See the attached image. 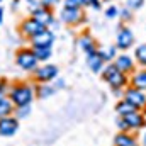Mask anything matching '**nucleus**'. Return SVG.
Returning <instances> with one entry per match:
<instances>
[{
  "label": "nucleus",
  "instance_id": "f257e3e1",
  "mask_svg": "<svg viewBox=\"0 0 146 146\" xmlns=\"http://www.w3.org/2000/svg\"><path fill=\"white\" fill-rule=\"evenodd\" d=\"M102 78L107 82V85L112 90H122L129 83V76L126 73H122L121 70H117V66L114 63L106 65V68L102 70Z\"/></svg>",
  "mask_w": 146,
  "mask_h": 146
},
{
  "label": "nucleus",
  "instance_id": "f03ea898",
  "mask_svg": "<svg viewBox=\"0 0 146 146\" xmlns=\"http://www.w3.org/2000/svg\"><path fill=\"white\" fill-rule=\"evenodd\" d=\"M134 33L127 27V26H121L117 34H115V48L121 49V51H127L134 46Z\"/></svg>",
  "mask_w": 146,
  "mask_h": 146
},
{
  "label": "nucleus",
  "instance_id": "7ed1b4c3",
  "mask_svg": "<svg viewBox=\"0 0 146 146\" xmlns=\"http://www.w3.org/2000/svg\"><path fill=\"white\" fill-rule=\"evenodd\" d=\"M34 94H33V88L31 87H17L10 92V99L12 102L15 104V107H27L33 100Z\"/></svg>",
  "mask_w": 146,
  "mask_h": 146
},
{
  "label": "nucleus",
  "instance_id": "20e7f679",
  "mask_svg": "<svg viewBox=\"0 0 146 146\" xmlns=\"http://www.w3.org/2000/svg\"><path fill=\"white\" fill-rule=\"evenodd\" d=\"M124 99L127 102H131L138 110H141V112L146 110V92H143V90H138L129 85L124 88Z\"/></svg>",
  "mask_w": 146,
  "mask_h": 146
},
{
  "label": "nucleus",
  "instance_id": "39448f33",
  "mask_svg": "<svg viewBox=\"0 0 146 146\" xmlns=\"http://www.w3.org/2000/svg\"><path fill=\"white\" fill-rule=\"evenodd\" d=\"M114 65L117 66V70H121L122 73L129 75V73L136 72V60L131 58L129 54L122 53V54H117V58L114 60Z\"/></svg>",
  "mask_w": 146,
  "mask_h": 146
},
{
  "label": "nucleus",
  "instance_id": "423d86ee",
  "mask_svg": "<svg viewBox=\"0 0 146 146\" xmlns=\"http://www.w3.org/2000/svg\"><path fill=\"white\" fill-rule=\"evenodd\" d=\"M37 60L36 54L33 53V49L29 51V49H24V51H21L19 54H17V65L21 66V68H24V70H34L37 66Z\"/></svg>",
  "mask_w": 146,
  "mask_h": 146
},
{
  "label": "nucleus",
  "instance_id": "0eeeda50",
  "mask_svg": "<svg viewBox=\"0 0 146 146\" xmlns=\"http://www.w3.org/2000/svg\"><path fill=\"white\" fill-rule=\"evenodd\" d=\"M61 19L66 24H78L83 21V12L82 7H65L61 10Z\"/></svg>",
  "mask_w": 146,
  "mask_h": 146
},
{
  "label": "nucleus",
  "instance_id": "6e6552de",
  "mask_svg": "<svg viewBox=\"0 0 146 146\" xmlns=\"http://www.w3.org/2000/svg\"><path fill=\"white\" fill-rule=\"evenodd\" d=\"M124 119L127 121V124H129L131 131H138V129H143V127L146 126L145 112H141V110H136V112H133V114L126 115Z\"/></svg>",
  "mask_w": 146,
  "mask_h": 146
},
{
  "label": "nucleus",
  "instance_id": "1a4fd4ad",
  "mask_svg": "<svg viewBox=\"0 0 146 146\" xmlns=\"http://www.w3.org/2000/svg\"><path fill=\"white\" fill-rule=\"evenodd\" d=\"M58 76V68L54 65H42L36 70V78L39 82H51Z\"/></svg>",
  "mask_w": 146,
  "mask_h": 146
},
{
  "label": "nucleus",
  "instance_id": "9d476101",
  "mask_svg": "<svg viewBox=\"0 0 146 146\" xmlns=\"http://www.w3.org/2000/svg\"><path fill=\"white\" fill-rule=\"evenodd\" d=\"M33 19L37 21L39 24H42L44 27L49 26V24H53V14H51V10H48V7H42V5L33 10Z\"/></svg>",
  "mask_w": 146,
  "mask_h": 146
},
{
  "label": "nucleus",
  "instance_id": "9b49d317",
  "mask_svg": "<svg viewBox=\"0 0 146 146\" xmlns=\"http://www.w3.org/2000/svg\"><path fill=\"white\" fill-rule=\"evenodd\" d=\"M17 129H19L17 119H12V117H2L0 119V134L2 136H12V134H15Z\"/></svg>",
  "mask_w": 146,
  "mask_h": 146
},
{
  "label": "nucleus",
  "instance_id": "f8f14e48",
  "mask_svg": "<svg viewBox=\"0 0 146 146\" xmlns=\"http://www.w3.org/2000/svg\"><path fill=\"white\" fill-rule=\"evenodd\" d=\"M78 44H80V48L83 49V53L88 56V54H94V53H97V44H95V41H94V37L90 36V34H83V36H80L78 39Z\"/></svg>",
  "mask_w": 146,
  "mask_h": 146
},
{
  "label": "nucleus",
  "instance_id": "ddd939ff",
  "mask_svg": "<svg viewBox=\"0 0 146 146\" xmlns=\"http://www.w3.org/2000/svg\"><path fill=\"white\" fill-rule=\"evenodd\" d=\"M114 146H138V139L131 133H117L114 138Z\"/></svg>",
  "mask_w": 146,
  "mask_h": 146
},
{
  "label": "nucleus",
  "instance_id": "4468645a",
  "mask_svg": "<svg viewBox=\"0 0 146 146\" xmlns=\"http://www.w3.org/2000/svg\"><path fill=\"white\" fill-rule=\"evenodd\" d=\"M129 85L134 87V88H138V90L146 92V68L133 73V76L129 78Z\"/></svg>",
  "mask_w": 146,
  "mask_h": 146
},
{
  "label": "nucleus",
  "instance_id": "2eb2a0df",
  "mask_svg": "<svg viewBox=\"0 0 146 146\" xmlns=\"http://www.w3.org/2000/svg\"><path fill=\"white\" fill-rule=\"evenodd\" d=\"M53 41H54V34H53L51 31H48V29H44L42 33H39L37 36L33 37L34 46H46V48H51Z\"/></svg>",
  "mask_w": 146,
  "mask_h": 146
},
{
  "label": "nucleus",
  "instance_id": "dca6fc26",
  "mask_svg": "<svg viewBox=\"0 0 146 146\" xmlns=\"http://www.w3.org/2000/svg\"><path fill=\"white\" fill-rule=\"evenodd\" d=\"M87 65H88V68H90L94 73H100L104 68H106V61L99 56V53L88 54V56H87Z\"/></svg>",
  "mask_w": 146,
  "mask_h": 146
},
{
  "label": "nucleus",
  "instance_id": "f3484780",
  "mask_svg": "<svg viewBox=\"0 0 146 146\" xmlns=\"http://www.w3.org/2000/svg\"><path fill=\"white\" fill-rule=\"evenodd\" d=\"M22 29H24V33L26 34H29V36H37L39 33H42L46 27L42 26V24H39L37 21H34V19H29V21H26L24 22V26H22Z\"/></svg>",
  "mask_w": 146,
  "mask_h": 146
},
{
  "label": "nucleus",
  "instance_id": "a211bd4d",
  "mask_svg": "<svg viewBox=\"0 0 146 146\" xmlns=\"http://www.w3.org/2000/svg\"><path fill=\"white\" fill-rule=\"evenodd\" d=\"M97 53L106 63H110V61L114 63V60L117 58V48L115 46H102L97 49Z\"/></svg>",
  "mask_w": 146,
  "mask_h": 146
},
{
  "label": "nucleus",
  "instance_id": "6ab92c4d",
  "mask_svg": "<svg viewBox=\"0 0 146 146\" xmlns=\"http://www.w3.org/2000/svg\"><path fill=\"white\" fill-rule=\"evenodd\" d=\"M136 107L131 104V102H127L126 99H121L119 102H117V106H115V112L119 114V117H126V115H129V114H133V112H136Z\"/></svg>",
  "mask_w": 146,
  "mask_h": 146
},
{
  "label": "nucleus",
  "instance_id": "aec40b11",
  "mask_svg": "<svg viewBox=\"0 0 146 146\" xmlns=\"http://www.w3.org/2000/svg\"><path fill=\"white\" fill-rule=\"evenodd\" d=\"M134 60H136V63L141 68H146V42L136 46V49H134Z\"/></svg>",
  "mask_w": 146,
  "mask_h": 146
},
{
  "label": "nucleus",
  "instance_id": "412c9836",
  "mask_svg": "<svg viewBox=\"0 0 146 146\" xmlns=\"http://www.w3.org/2000/svg\"><path fill=\"white\" fill-rule=\"evenodd\" d=\"M33 53L36 54V58L39 61H46V60L51 56V48H46V46H34V48H33Z\"/></svg>",
  "mask_w": 146,
  "mask_h": 146
},
{
  "label": "nucleus",
  "instance_id": "4be33fe9",
  "mask_svg": "<svg viewBox=\"0 0 146 146\" xmlns=\"http://www.w3.org/2000/svg\"><path fill=\"white\" fill-rule=\"evenodd\" d=\"M12 112V102L7 99H0V117H7Z\"/></svg>",
  "mask_w": 146,
  "mask_h": 146
},
{
  "label": "nucleus",
  "instance_id": "5701e85b",
  "mask_svg": "<svg viewBox=\"0 0 146 146\" xmlns=\"http://www.w3.org/2000/svg\"><path fill=\"white\" fill-rule=\"evenodd\" d=\"M119 17L122 19V22L126 24V22H129V21H133V10L129 9V7H124V9H119Z\"/></svg>",
  "mask_w": 146,
  "mask_h": 146
},
{
  "label": "nucleus",
  "instance_id": "b1692460",
  "mask_svg": "<svg viewBox=\"0 0 146 146\" xmlns=\"http://www.w3.org/2000/svg\"><path fill=\"white\" fill-rule=\"evenodd\" d=\"M54 92H56V88H54V87L44 85V87H41V88H39V97H41V99H46V97H51Z\"/></svg>",
  "mask_w": 146,
  "mask_h": 146
},
{
  "label": "nucleus",
  "instance_id": "393cba45",
  "mask_svg": "<svg viewBox=\"0 0 146 146\" xmlns=\"http://www.w3.org/2000/svg\"><path fill=\"white\" fill-rule=\"evenodd\" d=\"M115 124H117L119 133H129V131H131V127H129V124H127V121H126L124 117H119Z\"/></svg>",
  "mask_w": 146,
  "mask_h": 146
},
{
  "label": "nucleus",
  "instance_id": "a878e982",
  "mask_svg": "<svg viewBox=\"0 0 146 146\" xmlns=\"http://www.w3.org/2000/svg\"><path fill=\"white\" fill-rule=\"evenodd\" d=\"M143 5H145V0H126V7H129L133 12L139 10Z\"/></svg>",
  "mask_w": 146,
  "mask_h": 146
},
{
  "label": "nucleus",
  "instance_id": "bb28decb",
  "mask_svg": "<svg viewBox=\"0 0 146 146\" xmlns=\"http://www.w3.org/2000/svg\"><path fill=\"white\" fill-rule=\"evenodd\" d=\"M119 15V9L115 7V5H109L107 9H106V17L107 19H115Z\"/></svg>",
  "mask_w": 146,
  "mask_h": 146
},
{
  "label": "nucleus",
  "instance_id": "cd10ccee",
  "mask_svg": "<svg viewBox=\"0 0 146 146\" xmlns=\"http://www.w3.org/2000/svg\"><path fill=\"white\" fill-rule=\"evenodd\" d=\"M65 7H82V0H65Z\"/></svg>",
  "mask_w": 146,
  "mask_h": 146
},
{
  "label": "nucleus",
  "instance_id": "c85d7f7f",
  "mask_svg": "<svg viewBox=\"0 0 146 146\" xmlns=\"http://www.w3.org/2000/svg\"><path fill=\"white\" fill-rule=\"evenodd\" d=\"M29 112H31L29 106H27V107H19V117H24V115H27Z\"/></svg>",
  "mask_w": 146,
  "mask_h": 146
},
{
  "label": "nucleus",
  "instance_id": "c756f323",
  "mask_svg": "<svg viewBox=\"0 0 146 146\" xmlns=\"http://www.w3.org/2000/svg\"><path fill=\"white\" fill-rule=\"evenodd\" d=\"M60 0H41V5L42 7H49V5H54V3H58Z\"/></svg>",
  "mask_w": 146,
  "mask_h": 146
},
{
  "label": "nucleus",
  "instance_id": "7c9ffc66",
  "mask_svg": "<svg viewBox=\"0 0 146 146\" xmlns=\"http://www.w3.org/2000/svg\"><path fill=\"white\" fill-rule=\"evenodd\" d=\"M26 2H29V3H31V5H33L34 9H37V7H41V5H39V3H41V0H26Z\"/></svg>",
  "mask_w": 146,
  "mask_h": 146
},
{
  "label": "nucleus",
  "instance_id": "2f4dec72",
  "mask_svg": "<svg viewBox=\"0 0 146 146\" xmlns=\"http://www.w3.org/2000/svg\"><path fill=\"white\" fill-rule=\"evenodd\" d=\"M61 87H65V82H63V80H58L56 85H54V88H61Z\"/></svg>",
  "mask_w": 146,
  "mask_h": 146
},
{
  "label": "nucleus",
  "instance_id": "473e14b6",
  "mask_svg": "<svg viewBox=\"0 0 146 146\" xmlns=\"http://www.w3.org/2000/svg\"><path fill=\"white\" fill-rule=\"evenodd\" d=\"M2 19H3V12H2V9H0V24H2Z\"/></svg>",
  "mask_w": 146,
  "mask_h": 146
},
{
  "label": "nucleus",
  "instance_id": "72a5a7b5",
  "mask_svg": "<svg viewBox=\"0 0 146 146\" xmlns=\"http://www.w3.org/2000/svg\"><path fill=\"white\" fill-rule=\"evenodd\" d=\"M143 143H145V145H146V133H145V134H143Z\"/></svg>",
  "mask_w": 146,
  "mask_h": 146
}]
</instances>
